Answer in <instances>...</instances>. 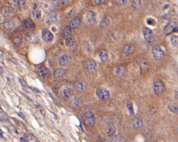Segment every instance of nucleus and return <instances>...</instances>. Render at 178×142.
Returning <instances> with one entry per match:
<instances>
[{
	"label": "nucleus",
	"instance_id": "f257e3e1",
	"mask_svg": "<svg viewBox=\"0 0 178 142\" xmlns=\"http://www.w3.org/2000/svg\"><path fill=\"white\" fill-rule=\"evenodd\" d=\"M153 92L156 95H160L165 90V85L163 81L160 80H157L154 82L152 86Z\"/></svg>",
	"mask_w": 178,
	"mask_h": 142
},
{
	"label": "nucleus",
	"instance_id": "f03ea898",
	"mask_svg": "<svg viewBox=\"0 0 178 142\" xmlns=\"http://www.w3.org/2000/svg\"><path fill=\"white\" fill-rule=\"evenodd\" d=\"M82 120L83 122L87 127H91L95 122V116L93 113L88 112L84 114Z\"/></svg>",
	"mask_w": 178,
	"mask_h": 142
},
{
	"label": "nucleus",
	"instance_id": "7ed1b4c3",
	"mask_svg": "<svg viewBox=\"0 0 178 142\" xmlns=\"http://www.w3.org/2000/svg\"><path fill=\"white\" fill-rule=\"evenodd\" d=\"M97 97L101 101H105L110 97V92L108 89L105 88H99L96 91Z\"/></svg>",
	"mask_w": 178,
	"mask_h": 142
},
{
	"label": "nucleus",
	"instance_id": "20e7f679",
	"mask_svg": "<svg viewBox=\"0 0 178 142\" xmlns=\"http://www.w3.org/2000/svg\"><path fill=\"white\" fill-rule=\"evenodd\" d=\"M152 55L154 59L160 60L164 56V51L159 45H155L152 49Z\"/></svg>",
	"mask_w": 178,
	"mask_h": 142
},
{
	"label": "nucleus",
	"instance_id": "39448f33",
	"mask_svg": "<svg viewBox=\"0 0 178 142\" xmlns=\"http://www.w3.org/2000/svg\"><path fill=\"white\" fill-rule=\"evenodd\" d=\"M178 24L176 21H170L168 23L164 28V33L165 34H169L171 33L172 32L174 31L175 30L178 29Z\"/></svg>",
	"mask_w": 178,
	"mask_h": 142
},
{
	"label": "nucleus",
	"instance_id": "423d86ee",
	"mask_svg": "<svg viewBox=\"0 0 178 142\" xmlns=\"http://www.w3.org/2000/svg\"><path fill=\"white\" fill-rule=\"evenodd\" d=\"M73 90L68 86H64L60 91V96L64 99L71 98L73 95Z\"/></svg>",
	"mask_w": 178,
	"mask_h": 142
},
{
	"label": "nucleus",
	"instance_id": "0eeeda50",
	"mask_svg": "<svg viewBox=\"0 0 178 142\" xmlns=\"http://www.w3.org/2000/svg\"><path fill=\"white\" fill-rule=\"evenodd\" d=\"M71 61V57L68 55H63L58 58V62L61 66H65L68 65Z\"/></svg>",
	"mask_w": 178,
	"mask_h": 142
},
{
	"label": "nucleus",
	"instance_id": "6e6552de",
	"mask_svg": "<svg viewBox=\"0 0 178 142\" xmlns=\"http://www.w3.org/2000/svg\"><path fill=\"white\" fill-rule=\"evenodd\" d=\"M85 20L87 23L93 24L96 21L95 14L92 10L87 12L85 15Z\"/></svg>",
	"mask_w": 178,
	"mask_h": 142
},
{
	"label": "nucleus",
	"instance_id": "1a4fd4ad",
	"mask_svg": "<svg viewBox=\"0 0 178 142\" xmlns=\"http://www.w3.org/2000/svg\"><path fill=\"white\" fill-rule=\"evenodd\" d=\"M42 38L46 42H50L53 40L54 36H53V34H52V32H50V31L45 29V30H43Z\"/></svg>",
	"mask_w": 178,
	"mask_h": 142
},
{
	"label": "nucleus",
	"instance_id": "9d476101",
	"mask_svg": "<svg viewBox=\"0 0 178 142\" xmlns=\"http://www.w3.org/2000/svg\"><path fill=\"white\" fill-rule=\"evenodd\" d=\"M96 67H97V64H96L95 62L92 60H89L85 62L84 64V68L88 72H93L95 71Z\"/></svg>",
	"mask_w": 178,
	"mask_h": 142
},
{
	"label": "nucleus",
	"instance_id": "9b49d317",
	"mask_svg": "<svg viewBox=\"0 0 178 142\" xmlns=\"http://www.w3.org/2000/svg\"><path fill=\"white\" fill-rule=\"evenodd\" d=\"M126 72H127V67L124 66H119L115 70V75L118 78H122L124 77Z\"/></svg>",
	"mask_w": 178,
	"mask_h": 142
},
{
	"label": "nucleus",
	"instance_id": "f8f14e48",
	"mask_svg": "<svg viewBox=\"0 0 178 142\" xmlns=\"http://www.w3.org/2000/svg\"><path fill=\"white\" fill-rule=\"evenodd\" d=\"M58 20V15L56 12L50 13L45 19V23L47 25H52Z\"/></svg>",
	"mask_w": 178,
	"mask_h": 142
},
{
	"label": "nucleus",
	"instance_id": "ddd939ff",
	"mask_svg": "<svg viewBox=\"0 0 178 142\" xmlns=\"http://www.w3.org/2000/svg\"><path fill=\"white\" fill-rule=\"evenodd\" d=\"M39 75L43 79H48L50 76V72L47 67L42 66L38 71Z\"/></svg>",
	"mask_w": 178,
	"mask_h": 142
},
{
	"label": "nucleus",
	"instance_id": "4468645a",
	"mask_svg": "<svg viewBox=\"0 0 178 142\" xmlns=\"http://www.w3.org/2000/svg\"><path fill=\"white\" fill-rule=\"evenodd\" d=\"M25 39L28 42L34 43L37 41V36L34 32H29L26 34Z\"/></svg>",
	"mask_w": 178,
	"mask_h": 142
},
{
	"label": "nucleus",
	"instance_id": "2eb2a0df",
	"mask_svg": "<svg viewBox=\"0 0 178 142\" xmlns=\"http://www.w3.org/2000/svg\"><path fill=\"white\" fill-rule=\"evenodd\" d=\"M132 126L136 129H141L143 126V121L139 118H135L132 121Z\"/></svg>",
	"mask_w": 178,
	"mask_h": 142
},
{
	"label": "nucleus",
	"instance_id": "dca6fc26",
	"mask_svg": "<svg viewBox=\"0 0 178 142\" xmlns=\"http://www.w3.org/2000/svg\"><path fill=\"white\" fill-rule=\"evenodd\" d=\"M139 67H140L141 72V73H145L149 69V63L145 60H143L141 61H139Z\"/></svg>",
	"mask_w": 178,
	"mask_h": 142
},
{
	"label": "nucleus",
	"instance_id": "f3484780",
	"mask_svg": "<svg viewBox=\"0 0 178 142\" xmlns=\"http://www.w3.org/2000/svg\"><path fill=\"white\" fill-rule=\"evenodd\" d=\"M1 14L4 17H8L10 16L11 14H12L11 7L8 6H6L3 7L1 9Z\"/></svg>",
	"mask_w": 178,
	"mask_h": 142
},
{
	"label": "nucleus",
	"instance_id": "a211bd4d",
	"mask_svg": "<svg viewBox=\"0 0 178 142\" xmlns=\"http://www.w3.org/2000/svg\"><path fill=\"white\" fill-rule=\"evenodd\" d=\"M143 34L144 39L145 40H147V39H149L151 38V36H152V30H150L148 28L144 27L143 28Z\"/></svg>",
	"mask_w": 178,
	"mask_h": 142
},
{
	"label": "nucleus",
	"instance_id": "6ab92c4d",
	"mask_svg": "<svg viewBox=\"0 0 178 142\" xmlns=\"http://www.w3.org/2000/svg\"><path fill=\"white\" fill-rule=\"evenodd\" d=\"M81 23V19L80 17H75L69 23V26L71 28H76L80 25Z\"/></svg>",
	"mask_w": 178,
	"mask_h": 142
},
{
	"label": "nucleus",
	"instance_id": "aec40b11",
	"mask_svg": "<svg viewBox=\"0 0 178 142\" xmlns=\"http://www.w3.org/2000/svg\"><path fill=\"white\" fill-rule=\"evenodd\" d=\"M98 56H99L101 61H103V62L106 61L108 60V58H109L108 52L104 50H101L99 51V53H98Z\"/></svg>",
	"mask_w": 178,
	"mask_h": 142
},
{
	"label": "nucleus",
	"instance_id": "412c9836",
	"mask_svg": "<svg viewBox=\"0 0 178 142\" xmlns=\"http://www.w3.org/2000/svg\"><path fill=\"white\" fill-rule=\"evenodd\" d=\"M133 50V47L132 45L130 44H127V45H125L123 48V50H122V52H123V54L125 55V56H128L130 54H131V53L132 52Z\"/></svg>",
	"mask_w": 178,
	"mask_h": 142
},
{
	"label": "nucleus",
	"instance_id": "4be33fe9",
	"mask_svg": "<svg viewBox=\"0 0 178 142\" xmlns=\"http://www.w3.org/2000/svg\"><path fill=\"white\" fill-rule=\"evenodd\" d=\"M79 103V101L78 99V98L76 96L74 97H73L72 98L70 99V101H69V105L71 108L73 109H76L78 107Z\"/></svg>",
	"mask_w": 178,
	"mask_h": 142
},
{
	"label": "nucleus",
	"instance_id": "5701e85b",
	"mask_svg": "<svg viewBox=\"0 0 178 142\" xmlns=\"http://www.w3.org/2000/svg\"><path fill=\"white\" fill-rule=\"evenodd\" d=\"M109 25H110V19L108 17H106L100 21L99 24V27L101 29H104L109 26Z\"/></svg>",
	"mask_w": 178,
	"mask_h": 142
},
{
	"label": "nucleus",
	"instance_id": "b1692460",
	"mask_svg": "<svg viewBox=\"0 0 178 142\" xmlns=\"http://www.w3.org/2000/svg\"><path fill=\"white\" fill-rule=\"evenodd\" d=\"M65 74V69L63 68H58L54 72V76L56 78H61Z\"/></svg>",
	"mask_w": 178,
	"mask_h": 142
},
{
	"label": "nucleus",
	"instance_id": "393cba45",
	"mask_svg": "<svg viewBox=\"0 0 178 142\" xmlns=\"http://www.w3.org/2000/svg\"><path fill=\"white\" fill-rule=\"evenodd\" d=\"M131 6L133 10H138L141 6V0H132Z\"/></svg>",
	"mask_w": 178,
	"mask_h": 142
},
{
	"label": "nucleus",
	"instance_id": "a878e982",
	"mask_svg": "<svg viewBox=\"0 0 178 142\" xmlns=\"http://www.w3.org/2000/svg\"><path fill=\"white\" fill-rule=\"evenodd\" d=\"M168 109L173 113L178 114V105L170 103L168 105Z\"/></svg>",
	"mask_w": 178,
	"mask_h": 142
},
{
	"label": "nucleus",
	"instance_id": "bb28decb",
	"mask_svg": "<svg viewBox=\"0 0 178 142\" xmlns=\"http://www.w3.org/2000/svg\"><path fill=\"white\" fill-rule=\"evenodd\" d=\"M65 44L68 47L71 48L74 47L76 44V41L75 39H73V38H69L66 40Z\"/></svg>",
	"mask_w": 178,
	"mask_h": 142
},
{
	"label": "nucleus",
	"instance_id": "cd10ccee",
	"mask_svg": "<svg viewBox=\"0 0 178 142\" xmlns=\"http://www.w3.org/2000/svg\"><path fill=\"white\" fill-rule=\"evenodd\" d=\"M115 131H116V129H115V127L114 125L113 124L109 125L108 128V131H107V133H108V135L112 136L115 133Z\"/></svg>",
	"mask_w": 178,
	"mask_h": 142
},
{
	"label": "nucleus",
	"instance_id": "c85d7f7f",
	"mask_svg": "<svg viewBox=\"0 0 178 142\" xmlns=\"http://www.w3.org/2000/svg\"><path fill=\"white\" fill-rule=\"evenodd\" d=\"M127 110H128V113H129V114L131 115V116L134 115V109H133V104H132V102H130V101L127 102Z\"/></svg>",
	"mask_w": 178,
	"mask_h": 142
},
{
	"label": "nucleus",
	"instance_id": "c756f323",
	"mask_svg": "<svg viewBox=\"0 0 178 142\" xmlns=\"http://www.w3.org/2000/svg\"><path fill=\"white\" fill-rule=\"evenodd\" d=\"M74 87H75L76 90L79 92H82L84 90V85L81 81H77L74 84Z\"/></svg>",
	"mask_w": 178,
	"mask_h": 142
},
{
	"label": "nucleus",
	"instance_id": "7c9ffc66",
	"mask_svg": "<svg viewBox=\"0 0 178 142\" xmlns=\"http://www.w3.org/2000/svg\"><path fill=\"white\" fill-rule=\"evenodd\" d=\"M4 27L7 30H11L14 27V22L13 20H7L5 23H4Z\"/></svg>",
	"mask_w": 178,
	"mask_h": 142
},
{
	"label": "nucleus",
	"instance_id": "2f4dec72",
	"mask_svg": "<svg viewBox=\"0 0 178 142\" xmlns=\"http://www.w3.org/2000/svg\"><path fill=\"white\" fill-rule=\"evenodd\" d=\"M22 36L21 35L15 38L14 39V40H13V42H14V45L15 46H19L20 45V44L22 43Z\"/></svg>",
	"mask_w": 178,
	"mask_h": 142
},
{
	"label": "nucleus",
	"instance_id": "473e14b6",
	"mask_svg": "<svg viewBox=\"0 0 178 142\" xmlns=\"http://www.w3.org/2000/svg\"><path fill=\"white\" fill-rule=\"evenodd\" d=\"M171 42L174 46L178 45V35H173L171 38Z\"/></svg>",
	"mask_w": 178,
	"mask_h": 142
},
{
	"label": "nucleus",
	"instance_id": "72a5a7b5",
	"mask_svg": "<svg viewBox=\"0 0 178 142\" xmlns=\"http://www.w3.org/2000/svg\"><path fill=\"white\" fill-rule=\"evenodd\" d=\"M34 25L33 24V23L32 22L31 20H28L25 24H24V26L23 28L26 30H28V29H31V28H34Z\"/></svg>",
	"mask_w": 178,
	"mask_h": 142
},
{
	"label": "nucleus",
	"instance_id": "f704fd0d",
	"mask_svg": "<svg viewBox=\"0 0 178 142\" xmlns=\"http://www.w3.org/2000/svg\"><path fill=\"white\" fill-rule=\"evenodd\" d=\"M72 29L73 28H71L69 26H67V27L66 28L65 30L64 31V34L65 36L69 37L72 34V33H73V30H72Z\"/></svg>",
	"mask_w": 178,
	"mask_h": 142
},
{
	"label": "nucleus",
	"instance_id": "c9c22d12",
	"mask_svg": "<svg viewBox=\"0 0 178 142\" xmlns=\"http://www.w3.org/2000/svg\"><path fill=\"white\" fill-rule=\"evenodd\" d=\"M33 16L34 19H38L41 17V12L39 9H36L33 11Z\"/></svg>",
	"mask_w": 178,
	"mask_h": 142
},
{
	"label": "nucleus",
	"instance_id": "e433bc0d",
	"mask_svg": "<svg viewBox=\"0 0 178 142\" xmlns=\"http://www.w3.org/2000/svg\"><path fill=\"white\" fill-rule=\"evenodd\" d=\"M8 3L11 8H15L18 6L19 1L18 0H8Z\"/></svg>",
	"mask_w": 178,
	"mask_h": 142
},
{
	"label": "nucleus",
	"instance_id": "4c0bfd02",
	"mask_svg": "<svg viewBox=\"0 0 178 142\" xmlns=\"http://www.w3.org/2000/svg\"><path fill=\"white\" fill-rule=\"evenodd\" d=\"M18 7L20 9H23L26 7V1L25 0H19Z\"/></svg>",
	"mask_w": 178,
	"mask_h": 142
},
{
	"label": "nucleus",
	"instance_id": "58836bf2",
	"mask_svg": "<svg viewBox=\"0 0 178 142\" xmlns=\"http://www.w3.org/2000/svg\"><path fill=\"white\" fill-rule=\"evenodd\" d=\"M106 2L105 0H92V3L95 5H98V4H103Z\"/></svg>",
	"mask_w": 178,
	"mask_h": 142
},
{
	"label": "nucleus",
	"instance_id": "ea45409f",
	"mask_svg": "<svg viewBox=\"0 0 178 142\" xmlns=\"http://www.w3.org/2000/svg\"><path fill=\"white\" fill-rule=\"evenodd\" d=\"M146 22L148 25L153 26V25H154L156 21H155V20H154L153 19H152V18H147L146 20Z\"/></svg>",
	"mask_w": 178,
	"mask_h": 142
},
{
	"label": "nucleus",
	"instance_id": "a19ab883",
	"mask_svg": "<svg viewBox=\"0 0 178 142\" xmlns=\"http://www.w3.org/2000/svg\"><path fill=\"white\" fill-rule=\"evenodd\" d=\"M70 0H60V4L63 6H67L69 4Z\"/></svg>",
	"mask_w": 178,
	"mask_h": 142
},
{
	"label": "nucleus",
	"instance_id": "79ce46f5",
	"mask_svg": "<svg viewBox=\"0 0 178 142\" xmlns=\"http://www.w3.org/2000/svg\"><path fill=\"white\" fill-rule=\"evenodd\" d=\"M20 80V83H21L22 85L23 86H25V87H26V86H27V84H26V81H25V80H23V79H20V80Z\"/></svg>",
	"mask_w": 178,
	"mask_h": 142
},
{
	"label": "nucleus",
	"instance_id": "37998d69",
	"mask_svg": "<svg viewBox=\"0 0 178 142\" xmlns=\"http://www.w3.org/2000/svg\"><path fill=\"white\" fill-rule=\"evenodd\" d=\"M117 1V3H119V4H124V3H125L126 2H127V0H115Z\"/></svg>",
	"mask_w": 178,
	"mask_h": 142
},
{
	"label": "nucleus",
	"instance_id": "c03bdc74",
	"mask_svg": "<svg viewBox=\"0 0 178 142\" xmlns=\"http://www.w3.org/2000/svg\"><path fill=\"white\" fill-rule=\"evenodd\" d=\"M17 114H18V115H19V116H20V118H22L23 120H25V116H24V115L22 113V112H18Z\"/></svg>",
	"mask_w": 178,
	"mask_h": 142
},
{
	"label": "nucleus",
	"instance_id": "a18cd8bd",
	"mask_svg": "<svg viewBox=\"0 0 178 142\" xmlns=\"http://www.w3.org/2000/svg\"><path fill=\"white\" fill-rule=\"evenodd\" d=\"M30 88L32 91H33L35 92H38V93H39V92H41V91L36 88H32V87H30Z\"/></svg>",
	"mask_w": 178,
	"mask_h": 142
},
{
	"label": "nucleus",
	"instance_id": "49530a36",
	"mask_svg": "<svg viewBox=\"0 0 178 142\" xmlns=\"http://www.w3.org/2000/svg\"><path fill=\"white\" fill-rule=\"evenodd\" d=\"M39 111H40V112L41 113L42 115H45V111H44V109H39Z\"/></svg>",
	"mask_w": 178,
	"mask_h": 142
},
{
	"label": "nucleus",
	"instance_id": "de8ad7c7",
	"mask_svg": "<svg viewBox=\"0 0 178 142\" xmlns=\"http://www.w3.org/2000/svg\"><path fill=\"white\" fill-rule=\"evenodd\" d=\"M3 4H4V1L3 0H0V8L3 5Z\"/></svg>",
	"mask_w": 178,
	"mask_h": 142
},
{
	"label": "nucleus",
	"instance_id": "09e8293b",
	"mask_svg": "<svg viewBox=\"0 0 178 142\" xmlns=\"http://www.w3.org/2000/svg\"><path fill=\"white\" fill-rule=\"evenodd\" d=\"M0 137H1V138H3V133H2V131H1V129H0Z\"/></svg>",
	"mask_w": 178,
	"mask_h": 142
},
{
	"label": "nucleus",
	"instance_id": "8fccbe9b",
	"mask_svg": "<svg viewBox=\"0 0 178 142\" xmlns=\"http://www.w3.org/2000/svg\"></svg>",
	"mask_w": 178,
	"mask_h": 142
}]
</instances>
